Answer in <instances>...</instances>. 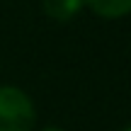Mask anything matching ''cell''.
Returning <instances> with one entry per match:
<instances>
[{
    "mask_svg": "<svg viewBox=\"0 0 131 131\" xmlns=\"http://www.w3.org/2000/svg\"><path fill=\"white\" fill-rule=\"evenodd\" d=\"M34 104L19 88H0V131H32Z\"/></svg>",
    "mask_w": 131,
    "mask_h": 131,
    "instance_id": "6da1fadb",
    "label": "cell"
},
{
    "mask_svg": "<svg viewBox=\"0 0 131 131\" xmlns=\"http://www.w3.org/2000/svg\"><path fill=\"white\" fill-rule=\"evenodd\" d=\"M95 15L104 19H119L131 15V0H83Z\"/></svg>",
    "mask_w": 131,
    "mask_h": 131,
    "instance_id": "7a4b0ae2",
    "label": "cell"
},
{
    "mask_svg": "<svg viewBox=\"0 0 131 131\" xmlns=\"http://www.w3.org/2000/svg\"><path fill=\"white\" fill-rule=\"evenodd\" d=\"M44 12L56 22H68L83 10V0H44Z\"/></svg>",
    "mask_w": 131,
    "mask_h": 131,
    "instance_id": "3957f363",
    "label": "cell"
},
{
    "mask_svg": "<svg viewBox=\"0 0 131 131\" xmlns=\"http://www.w3.org/2000/svg\"><path fill=\"white\" fill-rule=\"evenodd\" d=\"M44 131H63V129H56V126H46Z\"/></svg>",
    "mask_w": 131,
    "mask_h": 131,
    "instance_id": "277c9868",
    "label": "cell"
},
{
    "mask_svg": "<svg viewBox=\"0 0 131 131\" xmlns=\"http://www.w3.org/2000/svg\"><path fill=\"white\" fill-rule=\"evenodd\" d=\"M124 131H131V126H126V129H124Z\"/></svg>",
    "mask_w": 131,
    "mask_h": 131,
    "instance_id": "5b68a950",
    "label": "cell"
}]
</instances>
